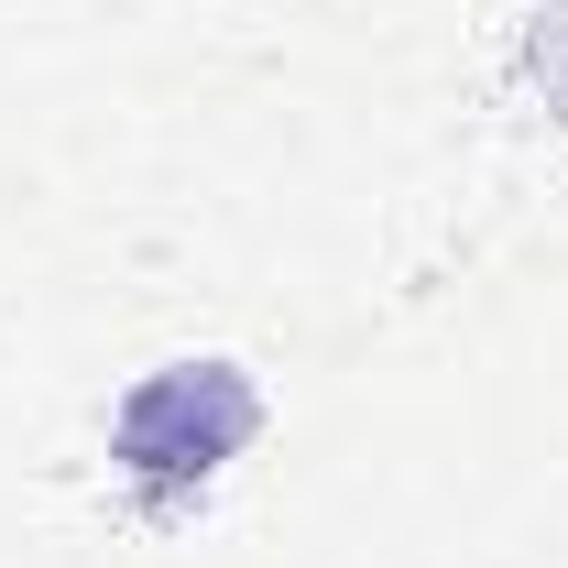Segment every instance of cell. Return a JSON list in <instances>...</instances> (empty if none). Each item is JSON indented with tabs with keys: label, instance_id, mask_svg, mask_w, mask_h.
<instances>
[{
	"label": "cell",
	"instance_id": "1",
	"mask_svg": "<svg viewBox=\"0 0 568 568\" xmlns=\"http://www.w3.org/2000/svg\"><path fill=\"white\" fill-rule=\"evenodd\" d=\"M263 426H274V405H263V383L230 351H175L110 394L99 448H110V481L142 514H186L263 448Z\"/></svg>",
	"mask_w": 568,
	"mask_h": 568
}]
</instances>
